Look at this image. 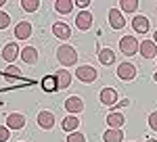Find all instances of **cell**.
Returning <instances> with one entry per match:
<instances>
[{
	"instance_id": "2",
	"label": "cell",
	"mask_w": 157,
	"mask_h": 142,
	"mask_svg": "<svg viewBox=\"0 0 157 142\" xmlns=\"http://www.w3.org/2000/svg\"><path fill=\"white\" fill-rule=\"evenodd\" d=\"M138 40L134 38V36H124L120 40V50L126 54V57H132V54H136L138 52Z\"/></svg>"
},
{
	"instance_id": "19",
	"label": "cell",
	"mask_w": 157,
	"mask_h": 142,
	"mask_svg": "<svg viewBox=\"0 0 157 142\" xmlns=\"http://www.w3.org/2000/svg\"><path fill=\"white\" fill-rule=\"evenodd\" d=\"M40 86H42L44 92H57V90H59V84H57V77H55V75H46V77H42Z\"/></svg>"
},
{
	"instance_id": "11",
	"label": "cell",
	"mask_w": 157,
	"mask_h": 142,
	"mask_svg": "<svg viewBox=\"0 0 157 142\" xmlns=\"http://www.w3.org/2000/svg\"><path fill=\"white\" fill-rule=\"evenodd\" d=\"M138 50H140V54H143L145 59H153V57H157V44L153 42V40H145V42H140Z\"/></svg>"
},
{
	"instance_id": "33",
	"label": "cell",
	"mask_w": 157,
	"mask_h": 142,
	"mask_svg": "<svg viewBox=\"0 0 157 142\" xmlns=\"http://www.w3.org/2000/svg\"><path fill=\"white\" fill-rule=\"evenodd\" d=\"M153 42L157 44V29H155V34H153Z\"/></svg>"
},
{
	"instance_id": "25",
	"label": "cell",
	"mask_w": 157,
	"mask_h": 142,
	"mask_svg": "<svg viewBox=\"0 0 157 142\" xmlns=\"http://www.w3.org/2000/svg\"><path fill=\"white\" fill-rule=\"evenodd\" d=\"M21 9L25 13H36L40 9V2L38 0H21Z\"/></svg>"
},
{
	"instance_id": "9",
	"label": "cell",
	"mask_w": 157,
	"mask_h": 142,
	"mask_svg": "<svg viewBox=\"0 0 157 142\" xmlns=\"http://www.w3.org/2000/svg\"><path fill=\"white\" fill-rule=\"evenodd\" d=\"M19 54H21V50H19V46H17L15 42H6V44L2 46V59L6 61V63H13Z\"/></svg>"
},
{
	"instance_id": "8",
	"label": "cell",
	"mask_w": 157,
	"mask_h": 142,
	"mask_svg": "<svg viewBox=\"0 0 157 142\" xmlns=\"http://www.w3.org/2000/svg\"><path fill=\"white\" fill-rule=\"evenodd\" d=\"M36 121H38V125H40L42 130H52V125H55L57 119H55V113H50V111H40Z\"/></svg>"
},
{
	"instance_id": "3",
	"label": "cell",
	"mask_w": 157,
	"mask_h": 142,
	"mask_svg": "<svg viewBox=\"0 0 157 142\" xmlns=\"http://www.w3.org/2000/svg\"><path fill=\"white\" fill-rule=\"evenodd\" d=\"M75 77H78L80 82H84V84H92V82H97L98 73H97L94 67H90V65H82V67L75 69Z\"/></svg>"
},
{
	"instance_id": "17",
	"label": "cell",
	"mask_w": 157,
	"mask_h": 142,
	"mask_svg": "<svg viewBox=\"0 0 157 142\" xmlns=\"http://www.w3.org/2000/svg\"><path fill=\"white\" fill-rule=\"evenodd\" d=\"M61 128L65 132H69V134H73V132L80 128V119L75 117V115H67V117L61 121Z\"/></svg>"
},
{
	"instance_id": "15",
	"label": "cell",
	"mask_w": 157,
	"mask_h": 142,
	"mask_svg": "<svg viewBox=\"0 0 157 142\" xmlns=\"http://www.w3.org/2000/svg\"><path fill=\"white\" fill-rule=\"evenodd\" d=\"M132 29L136 34H147L149 32V19L143 17V15H136L132 19Z\"/></svg>"
},
{
	"instance_id": "24",
	"label": "cell",
	"mask_w": 157,
	"mask_h": 142,
	"mask_svg": "<svg viewBox=\"0 0 157 142\" xmlns=\"http://www.w3.org/2000/svg\"><path fill=\"white\" fill-rule=\"evenodd\" d=\"M120 11L121 13H136L138 11V0H121Z\"/></svg>"
},
{
	"instance_id": "31",
	"label": "cell",
	"mask_w": 157,
	"mask_h": 142,
	"mask_svg": "<svg viewBox=\"0 0 157 142\" xmlns=\"http://www.w3.org/2000/svg\"><path fill=\"white\" fill-rule=\"evenodd\" d=\"M73 2H75V4H78V6H80V9H82V11H86V6H88V4H90V2H88V0H73Z\"/></svg>"
},
{
	"instance_id": "26",
	"label": "cell",
	"mask_w": 157,
	"mask_h": 142,
	"mask_svg": "<svg viewBox=\"0 0 157 142\" xmlns=\"http://www.w3.org/2000/svg\"><path fill=\"white\" fill-rule=\"evenodd\" d=\"M4 75H9V77H21L23 71L19 69V67H15V65H9V67L4 69Z\"/></svg>"
},
{
	"instance_id": "12",
	"label": "cell",
	"mask_w": 157,
	"mask_h": 142,
	"mask_svg": "<svg viewBox=\"0 0 157 142\" xmlns=\"http://www.w3.org/2000/svg\"><path fill=\"white\" fill-rule=\"evenodd\" d=\"M101 103L107 106H115L117 105V92L113 88H103L101 90Z\"/></svg>"
},
{
	"instance_id": "18",
	"label": "cell",
	"mask_w": 157,
	"mask_h": 142,
	"mask_svg": "<svg viewBox=\"0 0 157 142\" xmlns=\"http://www.w3.org/2000/svg\"><path fill=\"white\" fill-rule=\"evenodd\" d=\"M52 34L61 38V40H69V36H71V29H69V25L67 23H55L52 25Z\"/></svg>"
},
{
	"instance_id": "5",
	"label": "cell",
	"mask_w": 157,
	"mask_h": 142,
	"mask_svg": "<svg viewBox=\"0 0 157 142\" xmlns=\"http://www.w3.org/2000/svg\"><path fill=\"white\" fill-rule=\"evenodd\" d=\"M117 77H120L121 82H132L134 77H136V67H134L132 63H121L120 67H117Z\"/></svg>"
},
{
	"instance_id": "32",
	"label": "cell",
	"mask_w": 157,
	"mask_h": 142,
	"mask_svg": "<svg viewBox=\"0 0 157 142\" xmlns=\"http://www.w3.org/2000/svg\"><path fill=\"white\" fill-rule=\"evenodd\" d=\"M128 105H130V100H128V98H124V100L117 103V106H121V109H124V106H128Z\"/></svg>"
},
{
	"instance_id": "13",
	"label": "cell",
	"mask_w": 157,
	"mask_h": 142,
	"mask_svg": "<svg viewBox=\"0 0 157 142\" xmlns=\"http://www.w3.org/2000/svg\"><path fill=\"white\" fill-rule=\"evenodd\" d=\"M124 123H126L124 113L113 111V113H109V115H107V125L111 128V130H120V128H124Z\"/></svg>"
},
{
	"instance_id": "35",
	"label": "cell",
	"mask_w": 157,
	"mask_h": 142,
	"mask_svg": "<svg viewBox=\"0 0 157 142\" xmlns=\"http://www.w3.org/2000/svg\"><path fill=\"white\" fill-rule=\"evenodd\" d=\"M153 80H155V82H157V71H155V75H153Z\"/></svg>"
},
{
	"instance_id": "14",
	"label": "cell",
	"mask_w": 157,
	"mask_h": 142,
	"mask_svg": "<svg viewBox=\"0 0 157 142\" xmlns=\"http://www.w3.org/2000/svg\"><path fill=\"white\" fill-rule=\"evenodd\" d=\"M21 59H23V63H27V65H36L38 63L36 46H23V50H21Z\"/></svg>"
},
{
	"instance_id": "30",
	"label": "cell",
	"mask_w": 157,
	"mask_h": 142,
	"mask_svg": "<svg viewBox=\"0 0 157 142\" xmlns=\"http://www.w3.org/2000/svg\"><path fill=\"white\" fill-rule=\"evenodd\" d=\"M149 128L157 132V113H151L149 115Z\"/></svg>"
},
{
	"instance_id": "34",
	"label": "cell",
	"mask_w": 157,
	"mask_h": 142,
	"mask_svg": "<svg viewBox=\"0 0 157 142\" xmlns=\"http://www.w3.org/2000/svg\"><path fill=\"white\" fill-rule=\"evenodd\" d=\"M147 142H157V140H155V138H149V140H147Z\"/></svg>"
},
{
	"instance_id": "16",
	"label": "cell",
	"mask_w": 157,
	"mask_h": 142,
	"mask_svg": "<svg viewBox=\"0 0 157 142\" xmlns=\"http://www.w3.org/2000/svg\"><path fill=\"white\" fill-rule=\"evenodd\" d=\"M29 36H32V25L27 23V21L17 23V27H15V38L17 40H27Z\"/></svg>"
},
{
	"instance_id": "4",
	"label": "cell",
	"mask_w": 157,
	"mask_h": 142,
	"mask_svg": "<svg viewBox=\"0 0 157 142\" xmlns=\"http://www.w3.org/2000/svg\"><path fill=\"white\" fill-rule=\"evenodd\" d=\"M75 27L80 32H88L92 27V13L90 11H80L78 17H75Z\"/></svg>"
},
{
	"instance_id": "28",
	"label": "cell",
	"mask_w": 157,
	"mask_h": 142,
	"mask_svg": "<svg viewBox=\"0 0 157 142\" xmlns=\"http://www.w3.org/2000/svg\"><path fill=\"white\" fill-rule=\"evenodd\" d=\"M67 142H86V138H84V134L73 132V134H69V136H67Z\"/></svg>"
},
{
	"instance_id": "20",
	"label": "cell",
	"mask_w": 157,
	"mask_h": 142,
	"mask_svg": "<svg viewBox=\"0 0 157 142\" xmlns=\"http://www.w3.org/2000/svg\"><path fill=\"white\" fill-rule=\"evenodd\" d=\"M98 61H101L105 67H109V65L115 63V52L109 50V48H101V50H98Z\"/></svg>"
},
{
	"instance_id": "21",
	"label": "cell",
	"mask_w": 157,
	"mask_h": 142,
	"mask_svg": "<svg viewBox=\"0 0 157 142\" xmlns=\"http://www.w3.org/2000/svg\"><path fill=\"white\" fill-rule=\"evenodd\" d=\"M73 0H57L55 2V11L61 13V15H67V13H71L73 11Z\"/></svg>"
},
{
	"instance_id": "6",
	"label": "cell",
	"mask_w": 157,
	"mask_h": 142,
	"mask_svg": "<svg viewBox=\"0 0 157 142\" xmlns=\"http://www.w3.org/2000/svg\"><path fill=\"white\" fill-rule=\"evenodd\" d=\"M109 25L113 29H124L126 27V17H124V13L120 9H111L109 11Z\"/></svg>"
},
{
	"instance_id": "1",
	"label": "cell",
	"mask_w": 157,
	"mask_h": 142,
	"mask_svg": "<svg viewBox=\"0 0 157 142\" xmlns=\"http://www.w3.org/2000/svg\"><path fill=\"white\" fill-rule=\"evenodd\" d=\"M57 59H59L61 65H65V67H71L78 63V52H75V48L69 46V44H61L57 48Z\"/></svg>"
},
{
	"instance_id": "29",
	"label": "cell",
	"mask_w": 157,
	"mask_h": 142,
	"mask_svg": "<svg viewBox=\"0 0 157 142\" xmlns=\"http://www.w3.org/2000/svg\"><path fill=\"white\" fill-rule=\"evenodd\" d=\"M11 138V130L6 125H0V142H6Z\"/></svg>"
},
{
	"instance_id": "36",
	"label": "cell",
	"mask_w": 157,
	"mask_h": 142,
	"mask_svg": "<svg viewBox=\"0 0 157 142\" xmlns=\"http://www.w3.org/2000/svg\"><path fill=\"white\" fill-rule=\"evenodd\" d=\"M0 6H4V0H0Z\"/></svg>"
},
{
	"instance_id": "22",
	"label": "cell",
	"mask_w": 157,
	"mask_h": 142,
	"mask_svg": "<svg viewBox=\"0 0 157 142\" xmlns=\"http://www.w3.org/2000/svg\"><path fill=\"white\" fill-rule=\"evenodd\" d=\"M105 142H121L124 140V130H107L103 134Z\"/></svg>"
},
{
	"instance_id": "7",
	"label": "cell",
	"mask_w": 157,
	"mask_h": 142,
	"mask_svg": "<svg viewBox=\"0 0 157 142\" xmlns=\"http://www.w3.org/2000/svg\"><path fill=\"white\" fill-rule=\"evenodd\" d=\"M6 128L9 130H23L25 128V115L23 113H9L6 115Z\"/></svg>"
},
{
	"instance_id": "10",
	"label": "cell",
	"mask_w": 157,
	"mask_h": 142,
	"mask_svg": "<svg viewBox=\"0 0 157 142\" xmlns=\"http://www.w3.org/2000/svg\"><path fill=\"white\" fill-rule=\"evenodd\" d=\"M65 111L71 113V115L82 113V111H84V100H82L80 96H69V98L65 100Z\"/></svg>"
},
{
	"instance_id": "23",
	"label": "cell",
	"mask_w": 157,
	"mask_h": 142,
	"mask_svg": "<svg viewBox=\"0 0 157 142\" xmlns=\"http://www.w3.org/2000/svg\"><path fill=\"white\" fill-rule=\"evenodd\" d=\"M57 84H59V90H63V88H67L69 84H71V75L67 73L65 69H61V71H57Z\"/></svg>"
},
{
	"instance_id": "27",
	"label": "cell",
	"mask_w": 157,
	"mask_h": 142,
	"mask_svg": "<svg viewBox=\"0 0 157 142\" xmlns=\"http://www.w3.org/2000/svg\"><path fill=\"white\" fill-rule=\"evenodd\" d=\"M9 25H11V17L4 11H0V29H6Z\"/></svg>"
}]
</instances>
